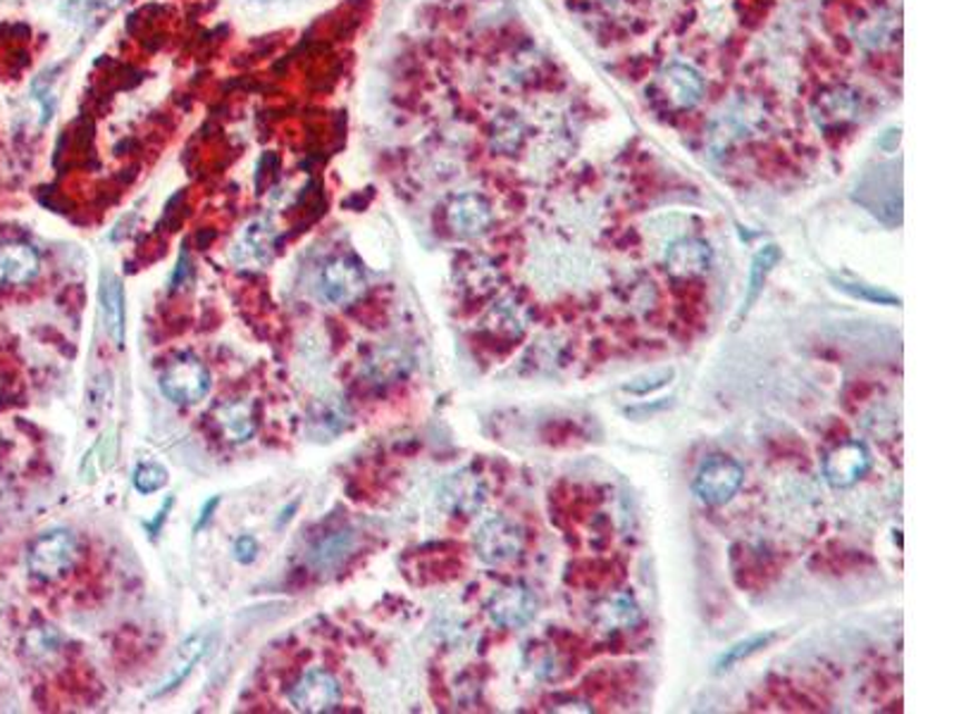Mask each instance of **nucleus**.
<instances>
[{"mask_svg": "<svg viewBox=\"0 0 954 714\" xmlns=\"http://www.w3.org/2000/svg\"><path fill=\"white\" fill-rule=\"evenodd\" d=\"M673 377H676V369H673V367L655 369V371L640 374V377H635V379L626 381V384H623V390H626V394H630V396L645 398V396L657 394V390H661L663 386L671 384V379H673Z\"/></svg>", "mask_w": 954, "mask_h": 714, "instance_id": "nucleus-24", "label": "nucleus"}, {"mask_svg": "<svg viewBox=\"0 0 954 714\" xmlns=\"http://www.w3.org/2000/svg\"><path fill=\"white\" fill-rule=\"evenodd\" d=\"M273 252H275V227L267 217H256L239 231L229 255L237 269L258 271L273 260Z\"/></svg>", "mask_w": 954, "mask_h": 714, "instance_id": "nucleus-8", "label": "nucleus"}, {"mask_svg": "<svg viewBox=\"0 0 954 714\" xmlns=\"http://www.w3.org/2000/svg\"><path fill=\"white\" fill-rule=\"evenodd\" d=\"M540 612V601L525 584H506L494 591L488 601V615L501 628H523Z\"/></svg>", "mask_w": 954, "mask_h": 714, "instance_id": "nucleus-5", "label": "nucleus"}, {"mask_svg": "<svg viewBox=\"0 0 954 714\" xmlns=\"http://www.w3.org/2000/svg\"><path fill=\"white\" fill-rule=\"evenodd\" d=\"M824 479L830 488H852L872 472V453L862 440H845L824 457Z\"/></svg>", "mask_w": 954, "mask_h": 714, "instance_id": "nucleus-7", "label": "nucleus"}, {"mask_svg": "<svg viewBox=\"0 0 954 714\" xmlns=\"http://www.w3.org/2000/svg\"><path fill=\"white\" fill-rule=\"evenodd\" d=\"M167 479H170V476H167V469L158 463H141L137 469H134V476H131L134 488L139 493H156L167 484Z\"/></svg>", "mask_w": 954, "mask_h": 714, "instance_id": "nucleus-26", "label": "nucleus"}, {"mask_svg": "<svg viewBox=\"0 0 954 714\" xmlns=\"http://www.w3.org/2000/svg\"><path fill=\"white\" fill-rule=\"evenodd\" d=\"M217 505H220V498H217V496H215V498H210V500L206 503V507H204V509H200V517H198V522H196V532L200 529V526H206V524L210 522V517H213V509H215Z\"/></svg>", "mask_w": 954, "mask_h": 714, "instance_id": "nucleus-31", "label": "nucleus"}, {"mask_svg": "<svg viewBox=\"0 0 954 714\" xmlns=\"http://www.w3.org/2000/svg\"><path fill=\"white\" fill-rule=\"evenodd\" d=\"M484 325H488L494 334L509 336V338H521L528 329V308L518 303L515 298H506V300H501L494 305Z\"/></svg>", "mask_w": 954, "mask_h": 714, "instance_id": "nucleus-21", "label": "nucleus"}, {"mask_svg": "<svg viewBox=\"0 0 954 714\" xmlns=\"http://www.w3.org/2000/svg\"><path fill=\"white\" fill-rule=\"evenodd\" d=\"M830 281L835 284V288H838V291H843V294H847L852 298H857V300H864V303L888 305V308H899V303H902L895 294L885 291V288L872 286V284L855 281V279H847V277H830Z\"/></svg>", "mask_w": 954, "mask_h": 714, "instance_id": "nucleus-23", "label": "nucleus"}, {"mask_svg": "<svg viewBox=\"0 0 954 714\" xmlns=\"http://www.w3.org/2000/svg\"><path fill=\"white\" fill-rule=\"evenodd\" d=\"M496 281V269L490 260L484 258H473L468 265H463V284L465 288H471V291L484 294L490 291Z\"/></svg>", "mask_w": 954, "mask_h": 714, "instance_id": "nucleus-25", "label": "nucleus"}, {"mask_svg": "<svg viewBox=\"0 0 954 714\" xmlns=\"http://www.w3.org/2000/svg\"><path fill=\"white\" fill-rule=\"evenodd\" d=\"M657 93L671 110H690L705 96V79L690 65H668L657 79Z\"/></svg>", "mask_w": 954, "mask_h": 714, "instance_id": "nucleus-10", "label": "nucleus"}, {"mask_svg": "<svg viewBox=\"0 0 954 714\" xmlns=\"http://www.w3.org/2000/svg\"><path fill=\"white\" fill-rule=\"evenodd\" d=\"M745 484V467L730 455L714 453L699 463L692 490L695 496L711 507H721L730 503Z\"/></svg>", "mask_w": 954, "mask_h": 714, "instance_id": "nucleus-1", "label": "nucleus"}, {"mask_svg": "<svg viewBox=\"0 0 954 714\" xmlns=\"http://www.w3.org/2000/svg\"><path fill=\"white\" fill-rule=\"evenodd\" d=\"M484 500H488V486H484L482 476L475 474L473 469L454 472L451 476H446L440 486V505L449 515H459V517L478 515Z\"/></svg>", "mask_w": 954, "mask_h": 714, "instance_id": "nucleus-9", "label": "nucleus"}, {"mask_svg": "<svg viewBox=\"0 0 954 714\" xmlns=\"http://www.w3.org/2000/svg\"><path fill=\"white\" fill-rule=\"evenodd\" d=\"M642 612L640 605L635 603L632 595L628 593H616V595H607V598H601L594 607H592V622L599 628L601 634H621V632H630L640 624Z\"/></svg>", "mask_w": 954, "mask_h": 714, "instance_id": "nucleus-14", "label": "nucleus"}, {"mask_svg": "<svg viewBox=\"0 0 954 714\" xmlns=\"http://www.w3.org/2000/svg\"><path fill=\"white\" fill-rule=\"evenodd\" d=\"M215 419L220 424V429L225 432V436L234 444H242V440H248L254 436L256 427H254V417H250V407L242 400L234 403H225L215 410Z\"/></svg>", "mask_w": 954, "mask_h": 714, "instance_id": "nucleus-22", "label": "nucleus"}, {"mask_svg": "<svg viewBox=\"0 0 954 714\" xmlns=\"http://www.w3.org/2000/svg\"><path fill=\"white\" fill-rule=\"evenodd\" d=\"M41 258L29 244L0 246V284L22 286L39 275Z\"/></svg>", "mask_w": 954, "mask_h": 714, "instance_id": "nucleus-16", "label": "nucleus"}, {"mask_svg": "<svg viewBox=\"0 0 954 714\" xmlns=\"http://www.w3.org/2000/svg\"><path fill=\"white\" fill-rule=\"evenodd\" d=\"M778 260H780V250L776 246H764L755 255V258H751L749 275H747L745 298H742V305H740V310H738V317H735V329H738L742 325V321L747 319V315L751 313V308H755V305H757V300H759V296L764 291V286H766V279L774 271V267L778 265Z\"/></svg>", "mask_w": 954, "mask_h": 714, "instance_id": "nucleus-18", "label": "nucleus"}, {"mask_svg": "<svg viewBox=\"0 0 954 714\" xmlns=\"http://www.w3.org/2000/svg\"><path fill=\"white\" fill-rule=\"evenodd\" d=\"M475 551L484 565L501 567L515 563L525 551V534L509 517H490L480 524L475 534Z\"/></svg>", "mask_w": 954, "mask_h": 714, "instance_id": "nucleus-3", "label": "nucleus"}, {"mask_svg": "<svg viewBox=\"0 0 954 714\" xmlns=\"http://www.w3.org/2000/svg\"><path fill=\"white\" fill-rule=\"evenodd\" d=\"M404 367H406V363H404V357H401V355H396V353H382L377 357V363L375 360L371 363V374H373V379L394 381L396 377H401V374H404Z\"/></svg>", "mask_w": 954, "mask_h": 714, "instance_id": "nucleus-28", "label": "nucleus"}, {"mask_svg": "<svg viewBox=\"0 0 954 714\" xmlns=\"http://www.w3.org/2000/svg\"><path fill=\"white\" fill-rule=\"evenodd\" d=\"M888 31H891L888 22H885L883 17H872V20H866V24L859 29V39L857 41L878 46V43H883L885 39H888Z\"/></svg>", "mask_w": 954, "mask_h": 714, "instance_id": "nucleus-29", "label": "nucleus"}, {"mask_svg": "<svg viewBox=\"0 0 954 714\" xmlns=\"http://www.w3.org/2000/svg\"><path fill=\"white\" fill-rule=\"evenodd\" d=\"M365 291L361 267L351 258H334L321 269V294L332 305H351Z\"/></svg>", "mask_w": 954, "mask_h": 714, "instance_id": "nucleus-11", "label": "nucleus"}, {"mask_svg": "<svg viewBox=\"0 0 954 714\" xmlns=\"http://www.w3.org/2000/svg\"><path fill=\"white\" fill-rule=\"evenodd\" d=\"M79 553L77 536L67 529H53L31 543L27 565L41 582H56L72 569Z\"/></svg>", "mask_w": 954, "mask_h": 714, "instance_id": "nucleus-2", "label": "nucleus"}, {"mask_svg": "<svg viewBox=\"0 0 954 714\" xmlns=\"http://www.w3.org/2000/svg\"><path fill=\"white\" fill-rule=\"evenodd\" d=\"M521 141H523V129L515 117H504L499 119V122H494V133H492L494 148L511 152L521 146Z\"/></svg>", "mask_w": 954, "mask_h": 714, "instance_id": "nucleus-27", "label": "nucleus"}, {"mask_svg": "<svg viewBox=\"0 0 954 714\" xmlns=\"http://www.w3.org/2000/svg\"><path fill=\"white\" fill-rule=\"evenodd\" d=\"M446 222L461 238H478L494 222L490 200L480 194H461L449 202Z\"/></svg>", "mask_w": 954, "mask_h": 714, "instance_id": "nucleus-12", "label": "nucleus"}, {"mask_svg": "<svg viewBox=\"0 0 954 714\" xmlns=\"http://www.w3.org/2000/svg\"><path fill=\"white\" fill-rule=\"evenodd\" d=\"M776 638H778L776 632H759V634H751L747 638L735 641L732 645H728L721 655L714 660V674H726V672L735 670L740 665V662L766 651Z\"/></svg>", "mask_w": 954, "mask_h": 714, "instance_id": "nucleus-20", "label": "nucleus"}, {"mask_svg": "<svg viewBox=\"0 0 954 714\" xmlns=\"http://www.w3.org/2000/svg\"><path fill=\"white\" fill-rule=\"evenodd\" d=\"M163 394L177 405H196L208 396L210 371L194 355H179L160 377Z\"/></svg>", "mask_w": 954, "mask_h": 714, "instance_id": "nucleus-4", "label": "nucleus"}, {"mask_svg": "<svg viewBox=\"0 0 954 714\" xmlns=\"http://www.w3.org/2000/svg\"><path fill=\"white\" fill-rule=\"evenodd\" d=\"M714 250L701 238H680L666 252V269L676 279H695L709 271Z\"/></svg>", "mask_w": 954, "mask_h": 714, "instance_id": "nucleus-15", "label": "nucleus"}, {"mask_svg": "<svg viewBox=\"0 0 954 714\" xmlns=\"http://www.w3.org/2000/svg\"><path fill=\"white\" fill-rule=\"evenodd\" d=\"M857 108H859L857 96L838 87L826 91L824 96H818L814 106V119L822 129H838L855 119Z\"/></svg>", "mask_w": 954, "mask_h": 714, "instance_id": "nucleus-17", "label": "nucleus"}, {"mask_svg": "<svg viewBox=\"0 0 954 714\" xmlns=\"http://www.w3.org/2000/svg\"><path fill=\"white\" fill-rule=\"evenodd\" d=\"M208 648H210V634L208 632H196L187 641H184L177 648V653L173 655L170 670L165 672V676L160 678L158 686L150 691V698H160V695L173 693L175 688H179L184 682H187L189 674L194 672V667L208 653Z\"/></svg>", "mask_w": 954, "mask_h": 714, "instance_id": "nucleus-13", "label": "nucleus"}, {"mask_svg": "<svg viewBox=\"0 0 954 714\" xmlns=\"http://www.w3.org/2000/svg\"><path fill=\"white\" fill-rule=\"evenodd\" d=\"M289 703L294 710L306 714L334 712L342 703V686L334 674L325 670H311L292 686Z\"/></svg>", "mask_w": 954, "mask_h": 714, "instance_id": "nucleus-6", "label": "nucleus"}, {"mask_svg": "<svg viewBox=\"0 0 954 714\" xmlns=\"http://www.w3.org/2000/svg\"><path fill=\"white\" fill-rule=\"evenodd\" d=\"M258 553H260V548H258V541L254 536H239L237 543H234V559H237V563H242V565L254 563Z\"/></svg>", "mask_w": 954, "mask_h": 714, "instance_id": "nucleus-30", "label": "nucleus"}, {"mask_svg": "<svg viewBox=\"0 0 954 714\" xmlns=\"http://www.w3.org/2000/svg\"><path fill=\"white\" fill-rule=\"evenodd\" d=\"M170 507H173V498L167 500V505H163L160 507V513H158V517L156 519H150L146 526H148V532H154V534H158L160 532V524L167 519V513H170Z\"/></svg>", "mask_w": 954, "mask_h": 714, "instance_id": "nucleus-32", "label": "nucleus"}, {"mask_svg": "<svg viewBox=\"0 0 954 714\" xmlns=\"http://www.w3.org/2000/svg\"><path fill=\"white\" fill-rule=\"evenodd\" d=\"M100 300H104V321L106 331L112 338L117 348L125 346V291L122 281L108 275L104 281V291H100Z\"/></svg>", "mask_w": 954, "mask_h": 714, "instance_id": "nucleus-19", "label": "nucleus"}, {"mask_svg": "<svg viewBox=\"0 0 954 714\" xmlns=\"http://www.w3.org/2000/svg\"><path fill=\"white\" fill-rule=\"evenodd\" d=\"M120 3H122V0H94V6H96V8H104V10H106V8H108V10H112V8H117Z\"/></svg>", "mask_w": 954, "mask_h": 714, "instance_id": "nucleus-33", "label": "nucleus"}]
</instances>
